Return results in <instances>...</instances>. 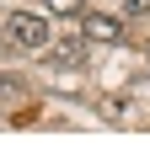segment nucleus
I'll return each instance as SVG.
<instances>
[{
	"label": "nucleus",
	"mask_w": 150,
	"mask_h": 160,
	"mask_svg": "<svg viewBox=\"0 0 150 160\" xmlns=\"http://www.w3.org/2000/svg\"><path fill=\"white\" fill-rule=\"evenodd\" d=\"M6 43H16V48H43V43H48V22H43L38 11H11V16H6Z\"/></svg>",
	"instance_id": "1"
},
{
	"label": "nucleus",
	"mask_w": 150,
	"mask_h": 160,
	"mask_svg": "<svg viewBox=\"0 0 150 160\" xmlns=\"http://www.w3.org/2000/svg\"><path fill=\"white\" fill-rule=\"evenodd\" d=\"M43 6H48L54 16H81V11H86V0H43Z\"/></svg>",
	"instance_id": "4"
},
{
	"label": "nucleus",
	"mask_w": 150,
	"mask_h": 160,
	"mask_svg": "<svg viewBox=\"0 0 150 160\" xmlns=\"http://www.w3.org/2000/svg\"><path fill=\"white\" fill-rule=\"evenodd\" d=\"M0 48H6V32H0Z\"/></svg>",
	"instance_id": "6"
},
{
	"label": "nucleus",
	"mask_w": 150,
	"mask_h": 160,
	"mask_svg": "<svg viewBox=\"0 0 150 160\" xmlns=\"http://www.w3.org/2000/svg\"><path fill=\"white\" fill-rule=\"evenodd\" d=\"M118 38H123V22L118 16H107V11L86 16V43H118Z\"/></svg>",
	"instance_id": "2"
},
{
	"label": "nucleus",
	"mask_w": 150,
	"mask_h": 160,
	"mask_svg": "<svg viewBox=\"0 0 150 160\" xmlns=\"http://www.w3.org/2000/svg\"><path fill=\"white\" fill-rule=\"evenodd\" d=\"M129 16H150V0H129Z\"/></svg>",
	"instance_id": "5"
},
{
	"label": "nucleus",
	"mask_w": 150,
	"mask_h": 160,
	"mask_svg": "<svg viewBox=\"0 0 150 160\" xmlns=\"http://www.w3.org/2000/svg\"><path fill=\"white\" fill-rule=\"evenodd\" d=\"M81 64H86V48L81 43H59L54 48V69H81Z\"/></svg>",
	"instance_id": "3"
}]
</instances>
